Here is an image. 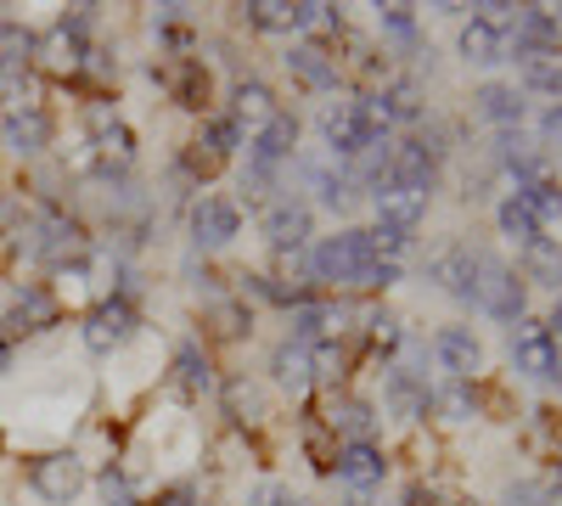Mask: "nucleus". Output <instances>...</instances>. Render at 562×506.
Segmentation results:
<instances>
[{"label":"nucleus","mask_w":562,"mask_h":506,"mask_svg":"<svg viewBox=\"0 0 562 506\" xmlns=\"http://www.w3.org/2000/svg\"><path fill=\"white\" fill-rule=\"evenodd\" d=\"M434 175H439V158L422 147V142H400V147H389V180H383V187L434 192Z\"/></svg>","instance_id":"nucleus-10"},{"label":"nucleus","mask_w":562,"mask_h":506,"mask_svg":"<svg viewBox=\"0 0 562 506\" xmlns=\"http://www.w3.org/2000/svg\"><path fill=\"white\" fill-rule=\"evenodd\" d=\"M130 338H135V310H130L124 299H108V304L90 310V321H85V344L97 349V355H113V349H124Z\"/></svg>","instance_id":"nucleus-7"},{"label":"nucleus","mask_w":562,"mask_h":506,"mask_svg":"<svg viewBox=\"0 0 562 506\" xmlns=\"http://www.w3.org/2000/svg\"><path fill=\"white\" fill-rule=\"evenodd\" d=\"M333 468H338V479H344L349 490H378V484L389 479V462H383V450L371 445V439L344 445V450L333 456Z\"/></svg>","instance_id":"nucleus-12"},{"label":"nucleus","mask_w":562,"mask_h":506,"mask_svg":"<svg viewBox=\"0 0 562 506\" xmlns=\"http://www.w3.org/2000/svg\"><path fill=\"white\" fill-rule=\"evenodd\" d=\"M479 113H484L490 124H501V130L524 124V102H518V90H512V85H484V90H479Z\"/></svg>","instance_id":"nucleus-29"},{"label":"nucleus","mask_w":562,"mask_h":506,"mask_svg":"<svg viewBox=\"0 0 562 506\" xmlns=\"http://www.w3.org/2000/svg\"><path fill=\"white\" fill-rule=\"evenodd\" d=\"M434 405L445 411V423H467L479 411V400H473V383H450L445 394H434Z\"/></svg>","instance_id":"nucleus-38"},{"label":"nucleus","mask_w":562,"mask_h":506,"mask_svg":"<svg viewBox=\"0 0 562 506\" xmlns=\"http://www.w3.org/2000/svg\"><path fill=\"white\" fill-rule=\"evenodd\" d=\"M495 220H501V237H506V243H518V248H529V243H540V225H535V214H529V203H524V192H512V198H501V209H495Z\"/></svg>","instance_id":"nucleus-28"},{"label":"nucleus","mask_w":562,"mask_h":506,"mask_svg":"<svg viewBox=\"0 0 562 506\" xmlns=\"http://www.w3.org/2000/svg\"><path fill=\"white\" fill-rule=\"evenodd\" d=\"M411 506H434V501H422V490H416V495H411Z\"/></svg>","instance_id":"nucleus-48"},{"label":"nucleus","mask_w":562,"mask_h":506,"mask_svg":"<svg viewBox=\"0 0 562 506\" xmlns=\"http://www.w3.org/2000/svg\"><path fill=\"white\" fill-rule=\"evenodd\" d=\"M434 355L445 360V372H456V383H473L484 372V344L467 333V327H445L434 338Z\"/></svg>","instance_id":"nucleus-14"},{"label":"nucleus","mask_w":562,"mask_h":506,"mask_svg":"<svg viewBox=\"0 0 562 506\" xmlns=\"http://www.w3.org/2000/svg\"><path fill=\"white\" fill-rule=\"evenodd\" d=\"M243 12L265 34H299V29H315L321 23L315 0H254V7H243Z\"/></svg>","instance_id":"nucleus-8"},{"label":"nucleus","mask_w":562,"mask_h":506,"mask_svg":"<svg viewBox=\"0 0 562 506\" xmlns=\"http://www.w3.org/2000/svg\"><path fill=\"white\" fill-rule=\"evenodd\" d=\"M102 501H108V506H135V495H130V479H124L119 468H108V473H102Z\"/></svg>","instance_id":"nucleus-41"},{"label":"nucleus","mask_w":562,"mask_h":506,"mask_svg":"<svg viewBox=\"0 0 562 506\" xmlns=\"http://www.w3.org/2000/svg\"><path fill=\"white\" fill-rule=\"evenodd\" d=\"M7 338H18V333H45V327H57V299L45 293V288H23V299L7 310Z\"/></svg>","instance_id":"nucleus-20"},{"label":"nucleus","mask_w":562,"mask_h":506,"mask_svg":"<svg viewBox=\"0 0 562 506\" xmlns=\"http://www.w3.org/2000/svg\"><path fill=\"white\" fill-rule=\"evenodd\" d=\"M34 259L40 265H52V270H68V265H79L85 259V248H90V237H85V225L79 220H68V214H52V220H40V232H34Z\"/></svg>","instance_id":"nucleus-4"},{"label":"nucleus","mask_w":562,"mask_h":506,"mask_svg":"<svg viewBox=\"0 0 562 506\" xmlns=\"http://www.w3.org/2000/svg\"><path fill=\"white\" fill-rule=\"evenodd\" d=\"M355 506H366V501H355Z\"/></svg>","instance_id":"nucleus-50"},{"label":"nucleus","mask_w":562,"mask_h":506,"mask_svg":"<svg viewBox=\"0 0 562 506\" xmlns=\"http://www.w3.org/2000/svg\"><path fill=\"white\" fill-rule=\"evenodd\" d=\"M0 360H7V349H0Z\"/></svg>","instance_id":"nucleus-49"},{"label":"nucleus","mask_w":562,"mask_h":506,"mask_svg":"<svg viewBox=\"0 0 562 506\" xmlns=\"http://www.w3.org/2000/svg\"><path fill=\"white\" fill-rule=\"evenodd\" d=\"M371 203H378V225H383V232H405V237L422 225V214H428V192H411V187H378Z\"/></svg>","instance_id":"nucleus-13"},{"label":"nucleus","mask_w":562,"mask_h":506,"mask_svg":"<svg viewBox=\"0 0 562 506\" xmlns=\"http://www.w3.org/2000/svg\"><path fill=\"white\" fill-rule=\"evenodd\" d=\"M540 135H546V147H551V153H562V102H557V108H546Z\"/></svg>","instance_id":"nucleus-43"},{"label":"nucleus","mask_w":562,"mask_h":506,"mask_svg":"<svg viewBox=\"0 0 562 506\" xmlns=\"http://www.w3.org/2000/svg\"><path fill=\"white\" fill-rule=\"evenodd\" d=\"M461 57H467V63H501V57H506V29L490 23V18L461 23Z\"/></svg>","instance_id":"nucleus-25"},{"label":"nucleus","mask_w":562,"mask_h":506,"mask_svg":"<svg viewBox=\"0 0 562 506\" xmlns=\"http://www.w3.org/2000/svg\"><path fill=\"white\" fill-rule=\"evenodd\" d=\"M524 276L529 282H546V288H562V243H529L524 248Z\"/></svg>","instance_id":"nucleus-31"},{"label":"nucleus","mask_w":562,"mask_h":506,"mask_svg":"<svg viewBox=\"0 0 562 506\" xmlns=\"http://www.w3.org/2000/svg\"><path fill=\"white\" fill-rule=\"evenodd\" d=\"M293 333H299L304 344L338 338V333H344V310H333V304H299V310H293Z\"/></svg>","instance_id":"nucleus-27"},{"label":"nucleus","mask_w":562,"mask_h":506,"mask_svg":"<svg viewBox=\"0 0 562 506\" xmlns=\"http://www.w3.org/2000/svg\"><path fill=\"white\" fill-rule=\"evenodd\" d=\"M237 232H243L237 203H225V198H203V203L192 209V237H198L203 248H225Z\"/></svg>","instance_id":"nucleus-16"},{"label":"nucleus","mask_w":562,"mask_h":506,"mask_svg":"<svg viewBox=\"0 0 562 506\" xmlns=\"http://www.w3.org/2000/svg\"><path fill=\"white\" fill-rule=\"evenodd\" d=\"M248 506H293V495L281 490V484H259V490L248 495Z\"/></svg>","instance_id":"nucleus-44"},{"label":"nucleus","mask_w":562,"mask_h":506,"mask_svg":"<svg viewBox=\"0 0 562 506\" xmlns=\"http://www.w3.org/2000/svg\"><path fill=\"white\" fill-rule=\"evenodd\" d=\"M535 225H540V237L546 243H562V187H551V180H529V187H518Z\"/></svg>","instance_id":"nucleus-21"},{"label":"nucleus","mask_w":562,"mask_h":506,"mask_svg":"<svg viewBox=\"0 0 562 506\" xmlns=\"http://www.w3.org/2000/svg\"><path fill=\"white\" fill-rule=\"evenodd\" d=\"M85 124H90V135H97V158H102L108 169H124V164L135 158V135L113 119L108 102H90V108H85Z\"/></svg>","instance_id":"nucleus-9"},{"label":"nucleus","mask_w":562,"mask_h":506,"mask_svg":"<svg viewBox=\"0 0 562 506\" xmlns=\"http://www.w3.org/2000/svg\"><path fill=\"white\" fill-rule=\"evenodd\" d=\"M34 63L45 68V74H79L85 68V34H74V29H52V34H45V40H34Z\"/></svg>","instance_id":"nucleus-17"},{"label":"nucleus","mask_w":562,"mask_h":506,"mask_svg":"<svg viewBox=\"0 0 562 506\" xmlns=\"http://www.w3.org/2000/svg\"><path fill=\"white\" fill-rule=\"evenodd\" d=\"M518 68L535 90L546 97H562V45H540V52H518Z\"/></svg>","instance_id":"nucleus-26"},{"label":"nucleus","mask_w":562,"mask_h":506,"mask_svg":"<svg viewBox=\"0 0 562 506\" xmlns=\"http://www.w3.org/2000/svg\"><path fill=\"white\" fill-rule=\"evenodd\" d=\"M321 135H326V147H333V158H360L366 147H378V142L366 135V119H360L355 97L321 108Z\"/></svg>","instance_id":"nucleus-5"},{"label":"nucleus","mask_w":562,"mask_h":506,"mask_svg":"<svg viewBox=\"0 0 562 506\" xmlns=\"http://www.w3.org/2000/svg\"><path fill=\"white\" fill-rule=\"evenodd\" d=\"M198 147H209V158L220 164L225 153H237V147H243V124L231 119V113H225V119H209V130H203V142H198Z\"/></svg>","instance_id":"nucleus-37"},{"label":"nucleus","mask_w":562,"mask_h":506,"mask_svg":"<svg viewBox=\"0 0 562 506\" xmlns=\"http://www.w3.org/2000/svg\"><path fill=\"white\" fill-rule=\"evenodd\" d=\"M371 423H378V417H371L366 400H333V405H326V428H344L349 445L355 439H371Z\"/></svg>","instance_id":"nucleus-33"},{"label":"nucleus","mask_w":562,"mask_h":506,"mask_svg":"<svg viewBox=\"0 0 562 506\" xmlns=\"http://www.w3.org/2000/svg\"><path fill=\"white\" fill-rule=\"evenodd\" d=\"M169 85H175V102H180V108H203V97H209V74H203L198 63H180V68L169 74Z\"/></svg>","instance_id":"nucleus-36"},{"label":"nucleus","mask_w":562,"mask_h":506,"mask_svg":"<svg viewBox=\"0 0 562 506\" xmlns=\"http://www.w3.org/2000/svg\"><path fill=\"white\" fill-rule=\"evenodd\" d=\"M265 243L281 254H299L310 243V203H293V198L270 203L265 209Z\"/></svg>","instance_id":"nucleus-11"},{"label":"nucleus","mask_w":562,"mask_h":506,"mask_svg":"<svg viewBox=\"0 0 562 506\" xmlns=\"http://www.w3.org/2000/svg\"><path fill=\"white\" fill-rule=\"evenodd\" d=\"M389 405L400 411V417H428L434 394H428V383H416L411 372H389Z\"/></svg>","instance_id":"nucleus-30"},{"label":"nucleus","mask_w":562,"mask_h":506,"mask_svg":"<svg viewBox=\"0 0 562 506\" xmlns=\"http://www.w3.org/2000/svg\"><path fill=\"white\" fill-rule=\"evenodd\" d=\"M175 378H180L186 394H203V389H214V366H209V355H203L198 344H180V355H175Z\"/></svg>","instance_id":"nucleus-34"},{"label":"nucleus","mask_w":562,"mask_h":506,"mask_svg":"<svg viewBox=\"0 0 562 506\" xmlns=\"http://www.w3.org/2000/svg\"><path fill=\"white\" fill-rule=\"evenodd\" d=\"M231 411H237V423H254L259 417V394L243 389V383H231Z\"/></svg>","instance_id":"nucleus-42"},{"label":"nucleus","mask_w":562,"mask_h":506,"mask_svg":"<svg viewBox=\"0 0 562 506\" xmlns=\"http://www.w3.org/2000/svg\"><path fill=\"white\" fill-rule=\"evenodd\" d=\"M344 372H349V355H344V344H338V338L310 344V378H321V383H338Z\"/></svg>","instance_id":"nucleus-35"},{"label":"nucleus","mask_w":562,"mask_h":506,"mask_svg":"<svg viewBox=\"0 0 562 506\" xmlns=\"http://www.w3.org/2000/svg\"><path fill=\"white\" fill-rule=\"evenodd\" d=\"M378 265V248H371V232H338L315 248V282L333 288H360L366 270Z\"/></svg>","instance_id":"nucleus-1"},{"label":"nucleus","mask_w":562,"mask_h":506,"mask_svg":"<svg viewBox=\"0 0 562 506\" xmlns=\"http://www.w3.org/2000/svg\"><path fill=\"white\" fill-rule=\"evenodd\" d=\"M270 372H276L281 389H310V383H315V378H310V349H304V344H281V349L270 355Z\"/></svg>","instance_id":"nucleus-32"},{"label":"nucleus","mask_w":562,"mask_h":506,"mask_svg":"<svg viewBox=\"0 0 562 506\" xmlns=\"http://www.w3.org/2000/svg\"><path fill=\"white\" fill-rule=\"evenodd\" d=\"M243 327H248V315H243L237 304H225V310H220V333H225V338H237Z\"/></svg>","instance_id":"nucleus-45"},{"label":"nucleus","mask_w":562,"mask_h":506,"mask_svg":"<svg viewBox=\"0 0 562 506\" xmlns=\"http://www.w3.org/2000/svg\"><path fill=\"white\" fill-rule=\"evenodd\" d=\"M428 276L445 288V293H456V299H473V276H479V254L473 248H461V243H450V248H439L434 259H428Z\"/></svg>","instance_id":"nucleus-15"},{"label":"nucleus","mask_w":562,"mask_h":506,"mask_svg":"<svg viewBox=\"0 0 562 506\" xmlns=\"http://www.w3.org/2000/svg\"><path fill=\"white\" fill-rule=\"evenodd\" d=\"M29 479H34V490L52 501V506H68L85 490V462H79L74 450H52V456H40V462H34Z\"/></svg>","instance_id":"nucleus-6"},{"label":"nucleus","mask_w":562,"mask_h":506,"mask_svg":"<svg viewBox=\"0 0 562 506\" xmlns=\"http://www.w3.org/2000/svg\"><path fill=\"white\" fill-rule=\"evenodd\" d=\"M276 113H281V108H276V97H270V85L243 79L237 90H231V119H237L243 130H248V124H254V130H265Z\"/></svg>","instance_id":"nucleus-22"},{"label":"nucleus","mask_w":562,"mask_h":506,"mask_svg":"<svg viewBox=\"0 0 562 506\" xmlns=\"http://www.w3.org/2000/svg\"><path fill=\"white\" fill-rule=\"evenodd\" d=\"M378 97H383L389 119H416V113H422V97H416V85H389V90H378Z\"/></svg>","instance_id":"nucleus-39"},{"label":"nucleus","mask_w":562,"mask_h":506,"mask_svg":"<svg viewBox=\"0 0 562 506\" xmlns=\"http://www.w3.org/2000/svg\"><path fill=\"white\" fill-rule=\"evenodd\" d=\"M473 299L484 315L495 321H524V299H529V282L512 265L501 259H479V276H473Z\"/></svg>","instance_id":"nucleus-2"},{"label":"nucleus","mask_w":562,"mask_h":506,"mask_svg":"<svg viewBox=\"0 0 562 506\" xmlns=\"http://www.w3.org/2000/svg\"><path fill=\"white\" fill-rule=\"evenodd\" d=\"M34 63V34L12 18H0V85L23 79V68Z\"/></svg>","instance_id":"nucleus-24"},{"label":"nucleus","mask_w":562,"mask_h":506,"mask_svg":"<svg viewBox=\"0 0 562 506\" xmlns=\"http://www.w3.org/2000/svg\"><path fill=\"white\" fill-rule=\"evenodd\" d=\"M383 23H389L394 34H411V29H416V18H411V7H383Z\"/></svg>","instance_id":"nucleus-46"},{"label":"nucleus","mask_w":562,"mask_h":506,"mask_svg":"<svg viewBox=\"0 0 562 506\" xmlns=\"http://www.w3.org/2000/svg\"><path fill=\"white\" fill-rule=\"evenodd\" d=\"M288 68H293V79L310 85V90H333V85H338V63L326 57V45H310V40L288 52Z\"/></svg>","instance_id":"nucleus-23"},{"label":"nucleus","mask_w":562,"mask_h":506,"mask_svg":"<svg viewBox=\"0 0 562 506\" xmlns=\"http://www.w3.org/2000/svg\"><path fill=\"white\" fill-rule=\"evenodd\" d=\"M293 147H299V119H293V113H276L265 130H254L248 164H259V169H276L281 158H293Z\"/></svg>","instance_id":"nucleus-18"},{"label":"nucleus","mask_w":562,"mask_h":506,"mask_svg":"<svg viewBox=\"0 0 562 506\" xmlns=\"http://www.w3.org/2000/svg\"><path fill=\"white\" fill-rule=\"evenodd\" d=\"M512 366L529 372L535 383H562V355L551 344V327L546 321H518V333H512Z\"/></svg>","instance_id":"nucleus-3"},{"label":"nucleus","mask_w":562,"mask_h":506,"mask_svg":"<svg viewBox=\"0 0 562 506\" xmlns=\"http://www.w3.org/2000/svg\"><path fill=\"white\" fill-rule=\"evenodd\" d=\"M366 327H371V344H378V349H394V344H400V321H394L389 310H378Z\"/></svg>","instance_id":"nucleus-40"},{"label":"nucleus","mask_w":562,"mask_h":506,"mask_svg":"<svg viewBox=\"0 0 562 506\" xmlns=\"http://www.w3.org/2000/svg\"><path fill=\"white\" fill-rule=\"evenodd\" d=\"M158 506H198V495H192V490H169Z\"/></svg>","instance_id":"nucleus-47"},{"label":"nucleus","mask_w":562,"mask_h":506,"mask_svg":"<svg viewBox=\"0 0 562 506\" xmlns=\"http://www.w3.org/2000/svg\"><path fill=\"white\" fill-rule=\"evenodd\" d=\"M0 135H7V147H12V153L34 158V153L52 147V119H45L40 108H12L7 124H0Z\"/></svg>","instance_id":"nucleus-19"}]
</instances>
